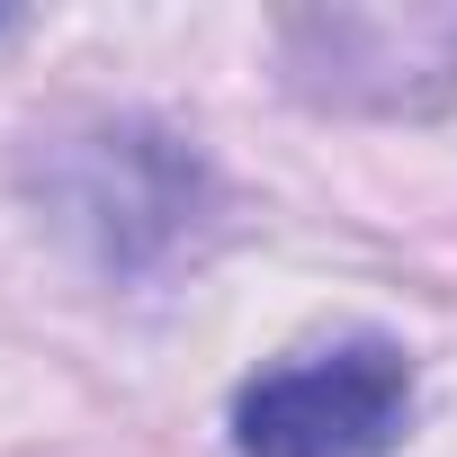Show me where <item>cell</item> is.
<instances>
[{
	"mask_svg": "<svg viewBox=\"0 0 457 457\" xmlns=\"http://www.w3.org/2000/svg\"><path fill=\"white\" fill-rule=\"evenodd\" d=\"M412 412V368L386 341H341L296 368H270L234 403L243 457H377Z\"/></svg>",
	"mask_w": 457,
	"mask_h": 457,
	"instance_id": "6da1fadb",
	"label": "cell"
}]
</instances>
